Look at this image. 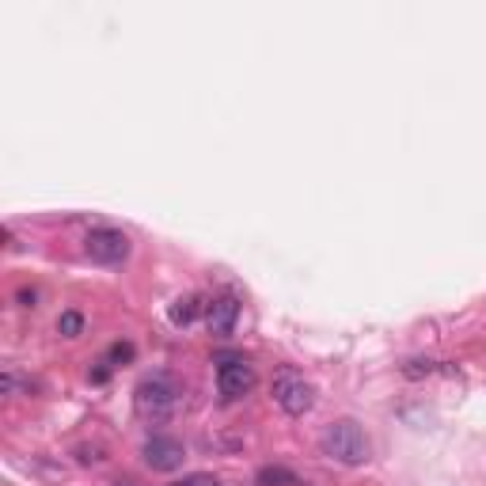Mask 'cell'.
I'll return each instance as SVG.
<instances>
[{"label":"cell","instance_id":"6da1fadb","mask_svg":"<svg viewBox=\"0 0 486 486\" xmlns=\"http://www.w3.org/2000/svg\"><path fill=\"white\" fill-rule=\"evenodd\" d=\"M320 445H323V456L342 463V468H362V463H369V456H372L369 437L353 418L331 422V426L323 430V437H320Z\"/></svg>","mask_w":486,"mask_h":486},{"label":"cell","instance_id":"7a4b0ae2","mask_svg":"<svg viewBox=\"0 0 486 486\" xmlns=\"http://www.w3.org/2000/svg\"><path fill=\"white\" fill-rule=\"evenodd\" d=\"M179 395L183 392H179V384L172 376L153 372L134 388V407H137L141 418H149V422H167L179 411Z\"/></svg>","mask_w":486,"mask_h":486},{"label":"cell","instance_id":"3957f363","mask_svg":"<svg viewBox=\"0 0 486 486\" xmlns=\"http://www.w3.org/2000/svg\"><path fill=\"white\" fill-rule=\"evenodd\" d=\"M273 403H278L289 418H304L312 407H315V388H312V380H304L297 369H282L278 376H273Z\"/></svg>","mask_w":486,"mask_h":486},{"label":"cell","instance_id":"277c9868","mask_svg":"<svg viewBox=\"0 0 486 486\" xmlns=\"http://www.w3.org/2000/svg\"><path fill=\"white\" fill-rule=\"evenodd\" d=\"M84 255L99 266H118L130 259V236L118 228H95V232H88V240H84Z\"/></svg>","mask_w":486,"mask_h":486},{"label":"cell","instance_id":"5b68a950","mask_svg":"<svg viewBox=\"0 0 486 486\" xmlns=\"http://www.w3.org/2000/svg\"><path fill=\"white\" fill-rule=\"evenodd\" d=\"M255 365H247L243 357H221L217 365V392L224 403H236V399H243L251 388H255Z\"/></svg>","mask_w":486,"mask_h":486},{"label":"cell","instance_id":"8992f818","mask_svg":"<svg viewBox=\"0 0 486 486\" xmlns=\"http://www.w3.org/2000/svg\"><path fill=\"white\" fill-rule=\"evenodd\" d=\"M141 460L149 463L153 471L172 475V471L183 468L186 449H183V441H175V437H149V441H144V449H141Z\"/></svg>","mask_w":486,"mask_h":486},{"label":"cell","instance_id":"52a82bcc","mask_svg":"<svg viewBox=\"0 0 486 486\" xmlns=\"http://www.w3.org/2000/svg\"><path fill=\"white\" fill-rule=\"evenodd\" d=\"M236 320H240V301L232 297V293H224V297L205 304V327L213 338H228L232 331H236Z\"/></svg>","mask_w":486,"mask_h":486},{"label":"cell","instance_id":"ba28073f","mask_svg":"<svg viewBox=\"0 0 486 486\" xmlns=\"http://www.w3.org/2000/svg\"><path fill=\"white\" fill-rule=\"evenodd\" d=\"M259 486H301V479L282 463H270V468L259 471Z\"/></svg>","mask_w":486,"mask_h":486},{"label":"cell","instance_id":"9c48e42d","mask_svg":"<svg viewBox=\"0 0 486 486\" xmlns=\"http://www.w3.org/2000/svg\"><path fill=\"white\" fill-rule=\"evenodd\" d=\"M194 315H198V297H183V301L172 304V323L175 327H190Z\"/></svg>","mask_w":486,"mask_h":486},{"label":"cell","instance_id":"30bf717a","mask_svg":"<svg viewBox=\"0 0 486 486\" xmlns=\"http://www.w3.org/2000/svg\"><path fill=\"white\" fill-rule=\"evenodd\" d=\"M57 334L61 338H80L84 334V315L80 312H61L57 315Z\"/></svg>","mask_w":486,"mask_h":486},{"label":"cell","instance_id":"8fae6325","mask_svg":"<svg viewBox=\"0 0 486 486\" xmlns=\"http://www.w3.org/2000/svg\"><path fill=\"white\" fill-rule=\"evenodd\" d=\"M172 486H221L213 475H186V479H179V482H172Z\"/></svg>","mask_w":486,"mask_h":486},{"label":"cell","instance_id":"7c38bea8","mask_svg":"<svg viewBox=\"0 0 486 486\" xmlns=\"http://www.w3.org/2000/svg\"><path fill=\"white\" fill-rule=\"evenodd\" d=\"M111 362H134V346L130 342H114V350H111Z\"/></svg>","mask_w":486,"mask_h":486},{"label":"cell","instance_id":"4fadbf2b","mask_svg":"<svg viewBox=\"0 0 486 486\" xmlns=\"http://www.w3.org/2000/svg\"><path fill=\"white\" fill-rule=\"evenodd\" d=\"M76 456H80V463H103V449H99V445H95V449L80 445V449H76Z\"/></svg>","mask_w":486,"mask_h":486},{"label":"cell","instance_id":"5bb4252c","mask_svg":"<svg viewBox=\"0 0 486 486\" xmlns=\"http://www.w3.org/2000/svg\"><path fill=\"white\" fill-rule=\"evenodd\" d=\"M407 376H422V372H433V362H411L407 369H403Z\"/></svg>","mask_w":486,"mask_h":486},{"label":"cell","instance_id":"9a60e30c","mask_svg":"<svg viewBox=\"0 0 486 486\" xmlns=\"http://www.w3.org/2000/svg\"><path fill=\"white\" fill-rule=\"evenodd\" d=\"M35 301H38L35 289H19V304H24V308H35Z\"/></svg>","mask_w":486,"mask_h":486},{"label":"cell","instance_id":"2e32d148","mask_svg":"<svg viewBox=\"0 0 486 486\" xmlns=\"http://www.w3.org/2000/svg\"><path fill=\"white\" fill-rule=\"evenodd\" d=\"M107 376H111V369H107V365H99V369L92 372V380H95V384H107Z\"/></svg>","mask_w":486,"mask_h":486},{"label":"cell","instance_id":"e0dca14e","mask_svg":"<svg viewBox=\"0 0 486 486\" xmlns=\"http://www.w3.org/2000/svg\"><path fill=\"white\" fill-rule=\"evenodd\" d=\"M114 486H144V482L134 479V475H122V479H114Z\"/></svg>","mask_w":486,"mask_h":486}]
</instances>
